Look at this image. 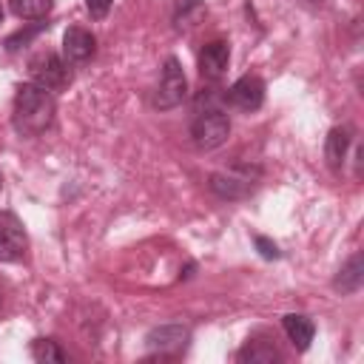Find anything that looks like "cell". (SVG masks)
I'll return each mask as SVG.
<instances>
[{
    "label": "cell",
    "instance_id": "cell-1",
    "mask_svg": "<svg viewBox=\"0 0 364 364\" xmlns=\"http://www.w3.org/2000/svg\"><path fill=\"white\" fill-rule=\"evenodd\" d=\"M51 119H54V97H51V91H46L37 82L20 85L17 97H14V114H11L14 131L20 136H37L51 125Z\"/></svg>",
    "mask_w": 364,
    "mask_h": 364
},
{
    "label": "cell",
    "instance_id": "cell-2",
    "mask_svg": "<svg viewBox=\"0 0 364 364\" xmlns=\"http://www.w3.org/2000/svg\"><path fill=\"white\" fill-rule=\"evenodd\" d=\"M191 136H193V145L199 151H213L219 148L228 136H230V119L222 108H205V111H196V119L191 125Z\"/></svg>",
    "mask_w": 364,
    "mask_h": 364
},
{
    "label": "cell",
    "instance_id": "cell-3",
    "mask_svg": "<svg viewBox=\"0 0 364 364\" xmlns=\"http://www.w3.org/2000/svg\"><path fill=\"white\" fill-rule=\"evenodd\" d=\"M28 74L37 85H43L46 91H63L68 82H71V71H68V63L51 51H43L37 54L31 63H28Z\"/></svg>",
    "mask_w": 364,
    "mask_h": 364
},
{
    "label": "cell",
    "instance_id": "cell-4",
    "mask_svg": "<svg viewBox=\"0 0 364 364\" xmlns=\"http://www.w3.org/2000/svg\"><path fill=\"white\" fill-rule=\"evenodd\" d=\"M188 94V77L179 65V60L168 57L165 60V68H162V80L156 85V94H154V108L159 111H168V108H176Z\"/></svg>",
    "mask_w": 364,
    "mask_h": 364
},
{
    "label": "cell",
    "instance_id": "cell-5",
    "mask_svg": "<svg viewBox=\"0 0 364 364\" xmlns=\"http://www.w3.org/2000/svg\"><path fill=\"white\" fill-rule=\"evenodd\" d=\"M26 228L11 210H0V262H17L26 253Z\"/></svg>",
    "mask_w": 364,
    "mask_h": 364
},
{
    "label": "cell",
    "instance_id": "cell-6",
    "mask_svg": "<svg viewBox=\"0 0 364 364\" xmlns=\"http://www.w3.org/2000/svg\"><path fill=\"white\" fill-rule=\"evenodd\" d=\"M145 341L159 355H179L191 341V330L182 327V324H162V327L151 330Z\"/></svg>",
    "mask_w": 364,
    "mask_h": 364
},
{
    "label": "cell",
    "instance_id": "cell-7",
    "mask_svg": "<svg viewBox=\"0 0 364 364\" xmlns=\"http://www.w3.org/2000/svg\"><path fill=\"white\" fill-rule=\"evenodd\" d=\"M228 102L233 108H239V111H256V108H262V102H264V82L259 77H253V74L239 77L228 88Z\"/></svg>",
    "mask_w": 364,
    "mask_h": 364
},
{
    "label": "cell",
    "instance_id": "cell-8",
    "mask_svg": "<svg viewBox=\"0 0 364 364\" xmlns=\"http://www.w3.org/2000/svg\"><path fill=\"white\" fill-rule=\"evenodd\" d=\"M97 51V40L91 31L80 28V26H71L65 34H63V57L65 63L71 65H80V63H88Z\"/></svg>",
    "mask_w": 364,
    "mask_h": 364
},
{
    "label": "cell",
    "instance_id": "cell-9",
    "mask_svg": "<svg viewBox=\"0 0 364 364\" xmlns=\"http://www.w3.org/2000/svg\"><path fill=\"white\" fill-rule=\"evenodd\" d=\"M230 63V46L225 40H210L199 54V74L208 80H219L228 71Z\"/></svg>",
    "mask_w": 364,
    "mask_h": 364
},
{
    "label": "cell",
    "instance_id": "cell-10",
    "mask_svg": "<svg viewBox=\"0 0 364 364\" xmlns=\"http://www.w3.org/2000/svg\"><path fill=\"white\" fill-rule=\"evenodd\" d=\"M350 136L353 131L347 125H336L330 134H327V142H324V156H327V165L333 171H341V162L347 156V148H350Z\"/></svg>",
    "mask_w": 364,
    "mask_h": 364
},
{
    "label": "cell",
    "instance_id": "cell-11",
    "mask_svg": "<svg viewBox=\"0 0 364 364\" xmlns=\"http://www.w3.org/2000/svg\"><path fill=\"white\" fill-rule=\"evenodd\" d=\"M282 327H284L287 338L293 341V347H296V350H301V353L310 347V341H313V336H316L313 321H310L307 316H299V313L284 316V318H282Z\"/></svg>",
    "mask_w": 364,
    "mask_h": 364
},
{
    "label": "cell",
    "instance_id": "cell-12",
    "mask_svg": "<svg viewBox=\"0 0 364 364\" xmlns=\"http://www.w3.org/2000/svg\"><path fill=\"white\" fill-rule=\"evenodd\" d=\"M242 364H273V361H279V350H276V344L273 341H267V338H250L242 350H239V355H236Z\"/></svg>",
    "mask_w": 364,
    "mask_h": 364
},
{
    "label": "cell",
    "instance_id": "cell-13",
    "mask_svg": "<svg viewBox=\"0 0 364 364\" xmlns=\"http://www.w3.org/2000/svg\"><path fill=\"white\" fill-rule=\"evenodd\" d=\"M210 188L225 196V199H239L245 196L253 185H250V176H236V173H213L210 176Z\"/></svg>",
    "mask_w": 364,
    "mask_h": 364
},
{
    "label": "cell",
    "instance_id": "cell-14",
    "mask_svg": "<svg viewBox=\"0 0 364 364\" xmlns=\"http://www.w3.org/2000/svg\"><path fill=\"white\" fill-rule=\"evenodd\" d=\"M361 282H364V259H361V253H355L341 270H338V276H336V290H341V293H355L358 287H361Z\"/></svg>",
    "mask_w": 364,
    "mask_h": 364
},
{
    "label": "cell",
    "instance_id": "cell-15",
    "mask_svg": "<svg viewBox=\"0 0 364 364\" xmlns=\"http://www.w3.org/2000/svg\"><path fill=\"white\" fill-rule=\"evenodd\" d=\"M31 358L40 364H63L68 355L63 353V347L54 338H34L31 341Z\"/></svg>",
    "mask_w": 364,
    "mask_h": 364
},
{
    "label": "cell",
    "instance_id": "cell-16",
    "mask_svg": "<svg viewBox=\"0 0 364 364\" xmlns=\"http://www.w3.org/2000/svg\"><path fill=\"white\" fill-rule=\"evenodd\" d=\"M202 14H205L202 0H176V6H173V23H176V28L193 26Z\"/></svg>",
    "mask_w": 364,
    "mask_h": 364
},
{
    "label": "cell",
    "instance_id": "cell-17",
    "mask_svg": "<svg viewBox=\"0 0 364 364\" xmlns=\"http://www.w3.org/2000/svg\"><path fill=\"white\" fill-rule=\"evenodd\" d=\"M54 0H11V9L23 20H43L51 11Z\"/></svg>",
    "mask_w": 364,
    "mask_h": 364
},
{
    "label": "cell",
    "instance_id": "cell-18",
    "mask_svg": "<svg viewBox=\"0 0 364 364\" xmlns=\"http://www.w3.org/2000/svg\"><path fill=\"white\" fill-rule=\"evenodd\" d=\"M43 28H46V23H37V26H31V28H26V31H17V34H11V37L6 40V48H9V51H14V48H20V43L26 46V43H28V40H31L37 31H43Z\"/></svg>",
    "mask_w": 364,
    "mask_h": 364
},
{
    "label": "cell",
    "instance_id": "cell-19",
    "mask_svg": "<svg viewBox=\"0 0 364 364\" xmlns=\"http://www.w3.org/2000/svg\"><path fill=\"white\" fill-rule=\"evenodd\" d=\"M111 3H114V0H85V9H88V14H91L94 20H102V17L111 11Z\"/></svg>",
    "mask_w": 364,
    "mask_h": 364
},
{
    "label": "cell",
    "instance_id": "cell-20",
    "mask_svg": "<svg viewBox=\"0 0 364 364\" xmlns=\"http://www.w3.org/2000/svg\"><path fill=\"white\" fill-rule=\"evenodd\" d=\"M256 247H259V253H262L264 259H279V247H276L270 239H264V236H256Z\"/></svg>",
    "mask_w": 364,
    "mask_h": 364
},
{
    "label": "cell",
    "instance_id": "cell-21",
    "mask_svg": "<svg viewBox=\"0 0 364 364\" xmlns=\"http://www.w3.org/2000/svg\"><path fill=\"white\" fill-rule=\"evenodd\" d=\"M307 3H321V0H307Z\"/></svg>",
    "mask_w": 364,
    "mask_h": 364
},
{
    "label": "cell",
    "instance_id": "cell-22",
    "mask_svg": "<svg viewBox=\"0 0 364 364\" xmlns=\"http://www.w3.org/2000/svg\"><path fill=\"white\" fill-rule=\"evenodd\" d=\"M0 20H3V9H0Z\"/></svg>",
    "mask_w": 364,
    "mask_h": 364
},
{
    "label": "cell",
    "instance_id": "cell-23",
    "mask_svg": "<svg viewBox=\"0 0 364 364\" xmlns=\"http://www.w3.org/2000/svg\"><path fill=\"white\" fill-rule=\"evenodd\" d=\"M0 185H3V179H0Z\"/></svg>",
    "mask_w": 364,
    "mask_h": 364
}]
</instances>
